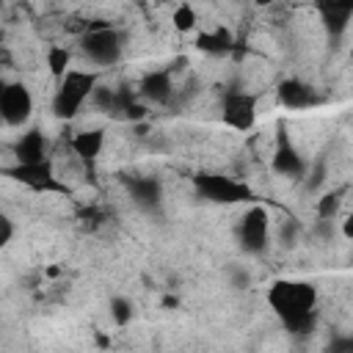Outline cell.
Returning a JSON list of instances; mask_svg holds the SVG:
<instances>
[{
	"label": "cell",
	"instance_id": "obj_12",
	"mask_svg": "<svg viewBox=\"0 0 353 353\" xmlns=\"http://www.w3.org/2000/svg\"><path fill=\"white\" fill-rule=\"evenodd\" d=\"M138 94L143 102L149 105H168L174 99V77L168 69H157V72H149L141 85H138Z\"/></svg>",
	"mask_w": 353,
	"mask_h": 353
},
{
	"label": "cell",
	"instance_id": "obj_17",
	"mask_svg": "<svg viewBox=\"0 0 353 353\" xmlns=\"http://www.w3.org/2000/svg\"><path fill=\"white\" fill-rule=\"evenodd\" d=\"M69 63H72V52L66 50V47H50L47 50V66H50V74L52 77H63L66 72H69Z\"/></svg>",
	"mask_w": 353,
	"mask_h": 353
},
{
	"label": "cell",
	"instance_id": "obj_9",
	"mask_svg": "<svg viewBox=\"0 0 353 353\" xmlns=\"http://www.w3.org/2000/svg\"><path fill=\"white\" fill-rule=\"evenodd\" d=\"M314 14L331 39H339L353 19V0H314Z\"/></svg>",
	"mask_w": 353,
	"mask_h": 353
},
{
	"label": "cell",
	"instance_id": "obj_23",
	"mask_svg": "<svg viewBox=\"0 0 353 353\" xmlns=\"http://www.w3.org/2000/svg\"><path fill=\"white\" fill-rule=\"evenodd\" d=\"M342 234H345L347 240H353V212H350V215L342 221Z\"/></svg>",
	"mask_w": 353,
	"mask_h": 353
},
{
	"label": "cell",
	"instance_id": "obj_21",
	"mask_svg": "<svg viewBox=\"0 0 353 353\" xmlns=\"http://www.w3.org/2000/svg\"><path fill=\"white\" fill-rule=\"evenodd\" d=\"M0 226H3L0 245H8V243H11V237H14V223H11V218H8V215H3V218H0Z\"/></svg>",
	"mask_w": 353,
	"mask_h": 353
},
{
	"label": "cell",
	"instance_id": "obj_22",
	"mask_svg": "<svg viewBox=\"0 0 353 353\" xmlns=\"http://www.w3.org/2000/svg\"><path fill=\"white\" fill-rule=\"evenodd\" d=\"M328 347H331V350H336V353H345V350H353V336H345V339H336V342H331Z\"/></svg>",
	"mask_w": 353,
	"mask_h": 353
},
{
	"label": "cell",
	"instance_id": "obj_19",
	"mask_svg": "<svg viewBox=\"0 0 353 353\" xmlns=\"http://www.w3.org/2000/svg\"><path fill=\"white\" fill-rule=\"evenodd\" d=\"M171 19H174V28H176L179 33H188V30H193V28H196V11H193L188 3L176 6Z\"/></svg>",
	"mask_w": 353,
	"mask_h": 353
},
{
	"label": "cell",
	"instance_id": "obj_8",
	"mask_svg": "<svg viewBox=\"0 0 353 353\" xmlns=\"http://www.w3.org/2000/svg\"><path fill=\"white\" fill-rule=\"evenodd\" d=\"M6 174L33 190H44V193H66V185L58 182L52 163L41 160V163H17L11 168H6Z\"/></svg>",
	"mask_w": 353,
	"mask_h": 353
},
{
	"label": "cell",
	"instance_id": "obj_7",
	"mask_svg": "<svg viewBox=\"0 0 353 353\" xmlns=\"http://www.w3.org/2000/svg\"><path fill=\"white\" fill-rule=\"evenodd\" d=\"M33 113V94L25 83H6L0 91V116L8 127H22Z\"/></svg>",
	"mask_w": 353,
	"mask_h": 353
},
{
	"label": "cell",
	"instance_id": "obj_4",
	"mask_svg": "<svg viewBox=\"0 0 353 353\" xmlns=\"http://www.w3.org/2000/svg\"><path fill=\"white\" fill-rule=\"evenodd\" d=\"M196 185V193L207 201H215V204H237V201H251L254 193L245 182H237L226 174H199L193 179Z\"/></svg>",
	"mask_w": 353,
	"mask_h": 353
},
{
	"label": "cell",
	"instance_id": "obj_14",
	"mask_svg": "<svg viewBox=\"0 0 353 353\" xmlns=\"http://www.w3.org/2000/svg\"><path fill=\"white\" fill-rule=\"evenodd\" d=\"M105 149V130H80L74 138H72V152L77 160L83 163H94Z\"/></svg>",
	"mask_w": 353,
	"mask_h": 353
},
{
	"label": "cell",
	"instance_id": "obj_1",
	"mask_svg": "<svg viewBox=\"0 0 353 353\" xmlns=\"http://www.w3.org/2000/svg\"><path fill=\"white\" fill-rule=\"evenodd\" d=\"M268 303L292 334H309L314 328L317 290L309 281H276L268 290Z\"/></svg>",
	"mask_w": 353,
	"mask_h": 353
},
{
	"label": "cell",
	"instance_id": "obj_3",
	"mask_svg": "<svg viewBox=\"0 0 353 353\" xmlns=\"http://www.w3.org/2000/svg\"><path fill=\"white\" fill-rule=\"evenodd\" d=\"M80 50H83V55L91 63H97V66H113L124 55V39H121V33L116 28L97 25V28H88V33L80 39Z\"/></svg>",
	"mask_w": 353,
	"mask_h": 353
},
{
	"label": "cell",
	"instance_id": "obj_15",
	"mask_svg": "<svg viewBox=\"0 0 353 353\" xmlns=\"http://www.w3.org/2000/svg\"><path fill=\"white\" fill-rule=\"evenodd\" d=\"M127 190H130V199L141 207V210H154L163 199V190H160V182L152 179V176H135L127 182Z\"/></svg>",
	"mask_w": 353,
	"mask_h": 353
},
{
	"label": "cell",
	"instance_id": "obj_16",
	"mask_svg": "<svg viewBox=\"0 0 353 353\" xmlns=\"http://www.w3.org/2000/svg\"><path fill=\"white\" fill-rule=\"evenodd\" d=\"M196 47L207 55H229L234 50V36L226 28H215V30H204L196 36Z\"/></svg>",
	"mask_w": 353,
	"mask_h": 353
},
{
	"label": "cell",
	"instance_id": "obj_6",
	"mask_svg": "<svg viewBox=\"0 0 353 353\" xmlns=\"http://www.w3.org/2000/svg\"><path fill=\"white\" fill-rule=\"evenodd\" d=\"M268 232H270V218L268 210L254 204L243 212L240 223H237V240L243 245V251L248 254H262L268 245Z\"/></svg>",
	"mask_w": 353,
	"mask_h": 353
},
{
	"label": "cell",
	"instance_id": "obj_5",
	"mask_svg": "<svg viewBox=\"0 0 353 353\" xmlns=\"http://www.w3.org/2000/svg\"><path fill=\"white\" fill-rule=\"evenodd\" d=\"M256 102L259 94H251L245 88H229L221 99V121L237 132H245L256 121Z\"/></svg>",
	"mask_w": 353,
	"mask_h": 353
},
{
	"label": "cell",
	"instance_id": "obj_10",
	"mask_svg": "<svg viewBox=\"0 0 353 353\" xmlns=\"http://www.w3.org/2000/svg\"><path fill=\"white\" fill-rule=\"evenodd\" d=\"M276 99L281 108L287 110H303V108H312L320 102V97L314 94V88L298 77H284L279 85H276Z\"/></svg>",
	"mask_w": 353,
	"mask_h": 353
},
{
	"label": "cell",
	"instance_id": "obj_11",
	"mask_svg": "<svg viewBox=\"0 0 353 353\" xmlns=\"http://www.w3.org/2000/svg\"><path fill=\"white\" fill-rule=\"evenodd\" d=\"M273 171L279 176H290V179H298L306 171V160L292 146V141L287 138L284 130L279 132V141H276V149H273Z\"/></svg>",
	"mask_w": 353,
	"mask_h": 353
},
{
	"label": "cell",
	"instance_id": "obj_13",
	"mask_svg": "<svg viewBox=\"0 0 353 353\" xmlns=\"http://www.w3.org/2000/svg\"><path fill=\"white\" fill-rule=\"evenodd\" d=\"M14 157H17V163H41V160H47V138H44V132L36 130V127L22 132L17 138V143H14Z\"/></svg>",
	"mask_w": 353,
	"mask_h": 353
},
{
	"label": "cell",
	"instance_id": "obj_20",
	"mask_svg": "<svg viewBox=\"0 0 353 353\" xmlns=\"http://www.w3.org/2000/svg\"><path fill=\"white\" fill-rule=\"evenodd\" d=\"M339 201H342V193H325L320 201H317V221H334L336 210H339Z\"/></svg>",
	"mask_w": 353,
	"mask_h": 353
},
{
	"label": "cell",
	"instance_id": "obj_2",
	"mask_svg": "<svg viewBox=\"0 0 353 353\" xmlns=\"http://www.w3.org/2000/svg\"><path fill=\"white\" fill-rule=\"evenodd\" d=\"M99 85V74L97 72H83V69H69L58 85H55V94H52V116L61 119V121H69L80 113L83 102L94 97Z\"/></svg>",
	"mask_w": 353,
	"mask_h": 353
},
{
	"label": "cell",
	"instance_id": "obj_18",
	"mask_svg": "<svg viewBox=\"0 0 353 353\" xmlns=\"http://www.w3.org/2000/svg\"><path fill=\"white\" fill-rule=\"evenodd\" d=\"M110 320L116 325H127L132 320V303L127 298H121V295L110 298Z\"/></svg>",
	"mask_w": 353,
	"mask_h": 353
}]
</instances>
